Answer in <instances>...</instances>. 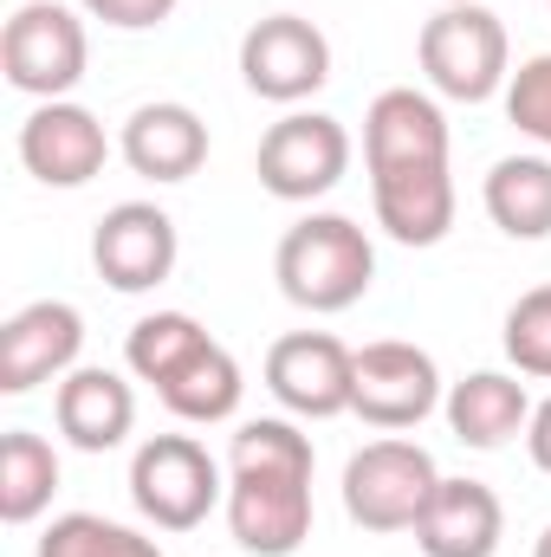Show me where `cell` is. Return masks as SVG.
I'll use <instances>...</instances> for the list:
<instances>
[{
    "mask_svg": "<svg viewBox=\"0 0 551 557\" xmlns=\"http://www.w3.org/2000/svg\"><path fill=\"white\" fill-rule=\"evenodd\" d=\"M506 357L519 376L551 383V285H532L513 311H506Z\"/></svg>",
    "mask_w": 551,
    "mask_h": 557,
    "instance_id": "25",
    "label": "cell"
},
{
    "mask_svg": "<svg viewBox=\"0 0 551 557\" xmlns=\"http://www.w3.org/2000/svg\"><path fill=\"white\" fill-rule=\"evenodd\" d=\"M311 434L298 421L260 416L228 441V532L247 557H292L311 539Z\"/></svg>",
    "mask_w": 551,
    "mask_h": 557,
    "instance_id": "1",
    "label": "cell"
},
{
    "mask_svg": "<svg viewBox=\"0 0 551 557\" xmlns=\"http://www.w3.org/2000/svg\"><path fill=\"white\" fill-rule=\"evenodd\" d=\"M131 506L156 532H195L228 506V467L195 434H149L131 454Z\"/></svg>",
    "mask_w": 551,
    "mask_h": 557,
    "instance_id": "4",
    "label": "cell"
},
{
    "mask_svg": "<svg viewBox=\"0 0 551 557\" xmlns=\"http://www.w3.org/2000/svg\"><path fill=\"white\" fill-rule=\"evenodd\" d=\"M532 409H539V403H532L526 383L506 376V370H474V376L448 383V396H441V416L454 428V441H461V447H480V454L519 441V434L532 428Z\"/></svg>",
    "mask_w": 551,
    "mask_h": 557,
    "instance_id": "19",
    "label": "cell"
},
{
    "mask_svg": "<svg viewBox=\"0 0 551 557\" xmlns=\"http://www.w3.org/2000/svg\"><path fill=\"white\" fill-rule=\"evenodd\" d=\"M546 7H551V0H546Z\"/></svg>",
    "mask_w": 551,
    "mask_h": 557,
    "instance_id": "31",
    "label": "cell"
},
{
    "mask_svg": "<svg viewBox=\"0 0 551 557\" xmlns=\"http://www.w3.org/2000/svg\"><path fill=\"white\" fill-rule=\"evenodd\" d=\"M273 278L298 311L331 318V311H351V305L370 292V278H377V247H370V234H364L351 214H305V221L285 227V240H279Z\"/></svg>",
    "mask_w": 551,
    "mask_h": 557,
    "instance_id": "2",
    "label": "cell"
},
{
    "mask_svg": "<svg viewBox=\"0 0 551 557\" xmlns=\"http://www.w3.org/2000/svg\"><path fill=\"white\" fill-rule=\"evenodd\" d=\"M201 344H208V331H201L188 311H149V318L131 324V337H124V363H131L137 383L162 389Z\"/></svg>",
    "mask_w": 551,
    "mask_h": 557,
    "instance_id": "23",
    "label": "cell"
},
{
    "mask_svg": "<svg viewBox=\"0 0 551 557\" xmlns=\"http://www.w3.org/2000/svg\"><path fill=\"white\" fill-rule=\"evenodd\" d=\"M59 493V447L33 428H7L0 434V519L7 525H33Z\"/></svg>",
    "mask_w": 551,
    "mask_h": 557,
    "instance_id": "22",
    "label": "cell"
},
{
    "mask_svg": "<svg viewBox=\"0 0 551 557\" xmlns=\"http://www.w3.org/2000/svg\"><path fill=\"white\" fill-rule=\"evenodd\" d=\"M52 421H59V434H65L78 454H111V447H124L131 428H137V389H131L118 370H105V363H78V370L52 389Z\"/></svg>",
    "mask_w": 551,
    "mask_h": 557,
    "instance_id": "16",
    "label": "cell"
},
{
    "mask_svg": "<svg viewBox=\"0 0 551 557\" xmlns=\"http://www.w3.org/2000/svg\"><path fill=\"white\" fill-rule=\"evenodd\" d=\"M241 78L267 104H305L331 85V39L305 13H267L241 33Z\"/></svg>",
    "mask_w": 551,
    "mask_h": 557,
    "instance_id": "8",
    "label": "cell"
},
{
    "mask_svg": "<svg viewBox=\"0 0 551 557\" xmlns=\"http://www.w3.org/2000/svg\"><path fill=\"white\" fill-rule=\"evenodd\" d=\"M506 124L551 156V52H532V59L506 78Z\"/></svg>",
    "mask_w": 551,
    "mask_h": 557,
    "instance_id": "26",
    "label": "cell"
},
{
    "mask_svg": "<svg viewBox=\"0 0 551 557\" xmlns=\"http://www.w3.org/2000/svg\"><path fill=\"white\" fill-rule=\"evenodd\" d=\"M118 156L137 169L143 182H188L201 162H208V124L175 104V98H156L137 104L118 131Z\"/></svg>",
    "mask_w": 551,
    "mask_h": 557,
    "instance_id": "18",
    "label": "cell"
},
{
    "mask_svg": "<svg viewBox=\"0 0 551 557\" xmlns=\"http://www.w3.org/2000/svg\"><path fill=\"white\" fill-rule=\"evenodd\" d=\"M441 370L421 344L403 337H377L357 350V383H351V416H364L370 428L396 434V428H421L441 409Z\"/></svg>",
    "mask_w": 551,
    "mask_h": 557,
    "instance_id": "9",
    "label": "cell"
},
{
    "mask_svg": "<svg viewBox=\"0 0 551 557\" xmlns=\"http://www.w3.org/2000/svg\"><path fill=\"white\" fill-rule=\"evenodd\" d=\"M480 201L506 240H551V156H500L480 182Z\"/></svg>",
    "mask_w": 551,
    "mask_h": 557,
    "instance_id": "20",
    "label": "cell"
},
{
    "mask_svg": "<svg viewBox=\"0 0 551 557\" xmlns=\"http://www.w3.org/2000/svg\"><path fill=\"white\" fill-rule=\"evenodd\" d=\"M434 486H441L434 454L403 434H383L344 460V512L364 532H415Z\"/></svg>",
    "mask_w": 551,
    "mask_h": 557,
    "instance_id": "5",
    "label": "cell"
},
{
    "mask_svg": "<svg viewBox=\"0 0 551 557\" xmlns=\"http://www.w3.org/2000/svg\"><path fill=\"white\" fill-rule=\"evenodd\" d=\"M526 454H532V467L551 473V396L532 409V428H526Z\"/></svg>",
    "mask_w": 551,
    "mask_h": 557,
    "instance_id": "28",
    "label": "cell"
},
{
    "mask_svg": "<svg viewBox=\"0 0 551 557\" xmlns=\"http://www.w3.org/2000/svg\"><path fill=\"white\" fill-rule=\"evenodd\" d=\"M20 162L46 188H85L91 175H105L111 137H105V124L85 104L52 98V104H33L26 111V124H20Z\"/></svg>",
    "mask_w": 551,
    "mask_h": 557,
    "instance_id": "13",
    "label": "cell"
},
{
    "mask_svg": "<svg viewBox=\"0 0 551 557\" xmlns=\"http://www.w3.org/2000/svg\"><path fill=\"white\" fill-rule=\"evenodd\" d=\"M506 539V506L487 480H448L434 486L421 525H415V545L421 557H493Z\"/></svg>",
    "mask_w": 551,
    "mask_h": 557,
    "instance_id": "17",
    "label": "cell"
},
{
    "mask_svg": "<svg viewBox=\"0 0 551 557\" xmlns=\"http://www.w3.org/2000/svg\"><path fill=\"white\" fill-rule=\"evenodd\" d=\"M254 175L273 201H318L351 175V131L325 111H285L260 137Z\"/></svg>",
    "mask_w": 551,
    "mask_h": 557,
    "instance_id": "7",
    "label": "cell"
},
{
    "mask_svg": "<svg viewBox=\"0 0 551 557\" xmlns=\"http://www.w3.org/2000/svg\"><path fill=\"white\" fill-rule=\"evenodd\" d=\"M351 383H357V350L331 331H285L267 350V389L298 421L351 416Z\"/></svg>",
    "mask_w": 551,
    "mask_h": 557,
    "instance_id": "10",
    "label": "cell"
},
{
    "mask_svg": "<svg viewBox=\"0 0 551 557\" xmlns=\"http://www.w3.org/2000/svg\"><path fill=\"white\" fill-rule=\"evenodd\" d=\"M532 557H551V525L539 532V545H532Z\"/></svg>",
    "mask_w": 551,
    "mask_h": 557,
    "instance_id": "29",
    "label": "cell"
},
{
    "mask_svg": "<svg viewBox=\"0 0 551 557\" xmlns=\"http://www.w3.org/2000/svg\"><path fill=\"white\" fill-rule=\"evenodd\" d=\"M33 557H162V545L149 532H137V525L105 519V512H59L39 532Z\"/></svg>",
    "mask_w": 551,
    "mask_h": 557,
    "instance_id": "24",
    "label": "cell"
},
{
    "mask_svg": "<svg viewBox=\"0 0 551 557\" xmlns=\"http://www.w3.org/2000/svg\"><path fill=\"white\" fill-rule=\"evenodd\" d=\"M441 7H454V0H441Z\"/></svg>",
    "mask_w": 551,
    "mask_h": 557,
    "instance_id": "30",
    "label": "cell"
},
{
    "mask_svg": "<svg viewBox=\"0 0 551 557\" xmlns=\"http://www.w3.org/2000/svg\"><path fill=\"white\" fill-rule=\"evenodd\" d=\"M415 59H421V78L434 85V98H454V104H487L513 78V39H506L500 13H487L480 0H454L434 20H421Z\"/></svg>",
    "mask_w": 551,
    "mask_h": 557,
    "instance_id": "3",
    "label": "cell"
},
{
    "mask_svg": "<svg viewBox=\"0 0 551 557\" xmlns=\"http://www.w3.org/2000/svg\"><path fill=\"white\" fill-rule=\"evenodd\" d=\"M91 65V39H85V20L78 7L65 0H26L13 7L7 33H0V72L13 91L52 104V98H72L78 78Z\"/></svg>",
    "mask_w": 551,
    "mask_h": 557,
    "instance_id": "6",
    "label": "cell"
},
{
    "mask_svg": "<svg viewBox=\"0 0 551 557\" xmlns=\"http://www.w3.org/2000/svg\"><path fill=\"white\" fill-rule=\"evenodd\" d=\"M162 409L175 421H195V428H215V421H234L241 416V396H247V376H241V363H234V350L228 344H201L162 389Z\"/></svg>",
    "mask_w": 551,
    "mask_h": 557,
    "instance_id": "21",
    "label": "cell"
},
{
    "mask_svg": "<svg viewBox=\"0 0 551 557\" xmlns=\"http://www.w3.org/2000/svg\"><path fill=\"white\" fill-rule=\"evenodd\" d=\"M175 260H182V240L156 201H118L91 234V267L111 292H156L175 273Z\"/></svg>",
    "mask_w": 551,
    "mask_h": 557,
    "instance_id": "12",
    "label": "cell"
},
{
    "mask_svg": "<svg viewBox=\"0 0 551 557\" xmlns=\"http://www.w3.org/2000/svg\"><path fill=\"white\" fill-rule=\"evenodd\" d=\"M370 201H377V227L396 247H441L448 227H454V175H448V162L377 169Z\"/></svg>",
    "mask_w": 551,
    "mask_h": 557,
    "instance_id": "14",
    "label": "cell"
},
{
    "mask_svg": "<svg viewBox=\"0 0 551 557\" xmlns=\"http://www.w3.org/2000/svg\"><path fill=\"white\" fill-rule=\"evenodd\" d=\"M409 162H448V117L428 91L390 85L364 111V169H409Z\"/></svg>",
    "mask_w": 551,
    "mask_h": 557,
    "instance_id": "15",
    "label": "cell"
},
{
    "mask_svg": "<svg viewBox=\"0 0 551 557\" xmlns=\"http://www.w3.org/2000/svg\"><path fill=\"white\" fill-rule=\"evenodd\" d=\"M175 7H182V0H78L85 20H105V26H118V33H149V26H162Z\"/></svg>",
    "mask_w": 551,
    "mask_h": 557,
    "instance_id": "27",
    "label": "cell"
},
{
    "mask_svg": "<svg viewBox=\"0 0 551 557\" xmlns=\"http://www.w3.org/2000/svg\"><path fill=\"white\" fill-rule=\"evenodd\" d=\"M85 350V318L65 298H33L0 324V389L26 396L39 383H65Z\"/></svg>",
    "mask_w": 551,
    "mask_h": 557,
    "instance_id": "11",
    "label": "cell"
}]
</instances>
